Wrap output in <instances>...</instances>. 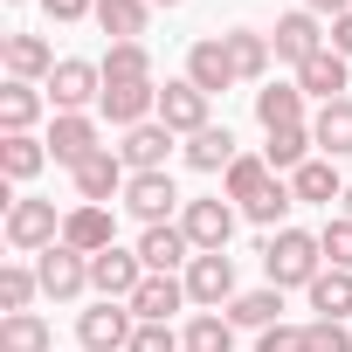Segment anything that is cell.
<instances>
[{
  "label": "cell",
  "instance_id": "obj_47",
  "mask_svg": "<svg viewBox=\"0 0 352 352\" xmlns=\"http://www.w3.org/2000/svg\"><path fill=\"white\" fill-rule=\"evenodd\" d=\"M345 214H352V187H345Z\"/></svg>",
  "mask_w": 352,
  "mask_h": 352
},
{
  "label": "cell",
  "instance_id": "obj_34",
  "mask_svg": "<svg viewBox=\"0 0 352 352\" xmlns=\"http://www.w3.org/2000/svg\"><path fill=\"white\" fill-rule=\"evenodd\" d=\"M228 318H235V331H270V324H283V290H242L228 304Z\"/></svg>",
  "mask_w": 352,
  "mask_h": 352
},
{
  "label": "cell",
  "instance_id": "obj_41",
  "mask_svg": "<svg viewBox=\"0 0 352 352\" xmlns=\"http://www.w3.org/2000/svg\"><path fill=\"white\" fill-rule=\"evenodd\" d=\"M131 352H187V338L173 331V324H138L131 331Z\"/></svg>",
  "mask_w": 352,
  "mask_h": 352
},
{
  "label": "cell",
  "instance_id": "obj_10",
  "mask_svg": "<svg viewBox=\"0 0 352 352\" xmlns=\"http://www.w3.org/2000/svg\"><path fill=\"white\" fill-rule=\"evenodd\" d=\"M35 276H42V297L69 304V297H83V290H90V256H76L69 242H56V249H42V256H35Z\"/></svg>",
  "mask_w": 352,
  "mask_h": 352
},
{
  "label": "cell",
  "instance_id": "obj_4",
  "mask_svg": "<svg viewBox=\"0 0 352 352\" xmlns=\"http://www.w3.org/2000/svg\"><path fill=\"white\" fill-rule=\"evenodd\" d=\"M180 228H187L194 256L228 249V235H235V208H228V194H201V201H187V208H180Z\"/></svg>",
  "mask_w": 352,
  "mask_h": 352
},
{
  "label": "cell",
  "instance_id": "obj_8",
  "mask_svg": "<svg viewBox=\"0 0 352 352\" xmlns=\"http://www.w3.org/2000/svg\"><path fill=\"white\" fill-rule=\"evenodd\" d=\"M208 90H194L187 76H173V83H159V124L173 131V138H194V131H208L214 118H208Z\"/></svg>",
  "mask_w": 352,
  "mask_h": 352
},
{
  "label": "cell",
  "instance_id": "obj_24",
  "mask_svg": "<svg viewBox=\"0 0 352 352\" xmlns=\"http://www.w3.org/2000/svg\"><path fill=\"white\" fill-rule=\"evenodd\" d=\"M42 166H49V138H35V131H21V138H0V180L28 187Z\"/></svg>",
  "mask_w": 352,
  "mask_h": 352
},
{
  "label": "cell",
  "instance_id": "obj_27",
  "mask_svg": "<svg viewBox=\"0 0 352 352\" xmlns=\"http://www.w3.org/2000/svg\"><path fill=\"white\" fill-rule=\"evenodd\" d=\"M111 42H145V21H152V0H97L90 14Z\"/></svg>",
  "mask_w": 352,
  "mask_h": 352
},
{
  "label": "cell",
  "instance_id": "obj_22",
  "mask_svg": "<svg viewBox=\"0 0 352 352\" xmlns=\"http://www.w3.org/2000/svg\"><path fill=\"white\" fill-rule=\"evenodd\" d=\"M166 152H173V131L152 118V124H131L124 131V145H118V159L131 166V173H166Z\"/></svg>",
  "mask_w": 352,
  "mask_h": 352
},
{
  "label": "cell",
  "instance_id": "obj_25",
  "mask_svg": "<svg viewBox=\"0 0 352 352\" xmlns=\"http://www.w3.org/2000/svg\"><path fill=\"white\" fill-rule=\"evenodd\" d=\"M180 152H187V166H194V173H228V166L242 159V152H235V131H228V124H208V131H194V138H187Z\"/></svg>",
  "mask_w": 352,
  "mask_h": 352
},
{
  "label": "cell",
  "instance_id": "obj_30",
  "mask_svg": "<svg viewBox=\"0 0 352 352\" xmlns=\"http://www.w3.org/2000/svg\"><path fill=\"white\" fill-rule=\"evenodd\" d=\"M0 352H56L49 318H35V311H8V318H0Z\"/></svg>",
  "mask_w": 352,
  "mask_h": 352
},
{
  "label": "cell",
  "instance_id": "obj_7",
  "mask_svg": "<svg viewBox=\"0 0 352 352\" xmlns=\"http://www.w3.org/2000/svg\"><path fill=\"white\" fill-rule=\"evenodd\" d=\"M145 276H152V270L138 263V249H104V256H90V290H97L104 304H131Z\"/></svg>",
  "mask_w": 352,
  "mask_h": 352
},
{
  "label": "cell",
  "instance_id": "obj_21",
  "mask_svg": "<svg viewBox=\"0 0 352 352\" xmlns=\"http://www.w3.org/2000/svg\"><path fill=\"white\" fill-rule=\"evenodd\" d=\"M131 311H138V324H173V311H187V276H145Z\"/></svg>",
  "mask_w": 352,
  "mask_h": 352
},
{
  "label": "cell",
  "instance_id": "obj_1",
  "mask_svg": "<svg viewBox=\"0 0 352 352\" xmlns=\"http://www.w3.org/2000/svg\"><path fill=\"white\" fill-rule=\"evenodd\" d=\"M263 270H270V290H311L324 276V249L311 228H276L263 242Z\"/></svg>",
  "mask_w": 352,
  "mask_h": 352
},
{
  "label": "cell",
  "instance_id": "obj_37",
  "mask_svg": "<svg viewBox=\"0 0 352 352\" xmlns=\"http://www.w3.org/2000/svg\"><path fill=\"white\" fill-rule=\"evenodd\" d=\"M42 297V276L28 270V263H8V270H0V318H8V311H28Z\"/></svg>",
  "mask_w": 352,
  "mask_h": 352
},
{
  "label": "cell",
  "instance_id": "obj_26",
  "mask_svg": "<svg viewBox=\"0 0 352 352\" xmlns=\"http://www.w3.org/2000/svg\"><path fill=\"white\" fill-rule=\"evenodd\" d=\"M270 187H276V173H270V159H256V152H242V159L221 173V194H228V201H242V208H256Z\"/></svg>",
  "mask_w": 352,
  "mask_h": 352
},
{
  "label": "cell",
  "instance_id": "obj_2",
  "mask_svg": "<svg viewBox=\"0 0 352 352\" xmlns=\"http://www.w3.org/2000/svg\"><path fill=\"white\" fill-rule=\"evenodd\" d=\"M56 242H63V214H56V201H35V194L8 201V249L42 256V249H56Z\"/></svg>",
  "mask_w": 352,
  "mask_h": 352
},
{
  "label": "cell",
  "instance_id": "obj_46",
  "mask_svg": "<svg viewBox=\"0 0 352 352\" xmlns=\"http://www.w3.org/2000/svg\"><path fill=\"white\" fill-rule=\"evenodd\" d=\"M152 8H180V0H152Z\"/></svg>",
  "mask_w": 352,
  "mask_h": 352
},
{
  "label": "cell",
  "instance_id": "obj_18",
  "mask_svg": "<svg viewBox=\"0 0 352 352\" xmlns=\"http://www.w3.org/2000/svg\"><path fill=\"white\" fill-rule=\"evenodd\" d=\"M0 63H8L14 83H49L56 76V49L42 35H8V42H0Z\"/></svg>",
  "mask_w": 352,
  "mask_h": 352
},
{
  "label": "cell",
  "instance_id": "obj_5",
  "mask_svg": "<svg viewBox=\"0 0 352 352\" xmlns=\"http://www.w3.org/2000/svg\"><path fill=\"white\" fill-rule=\"evenodd\" d=\"M235 297H242V290H235V256H228V249L187 263V304H201V311H228Z\"/></svg>",
  "mask_w": 352,
  "mask_h": 352
},
{
  "label": "cell",
  "instance_id": "obj_12",
  "mask_svg": "<svg viewBox=\"0 0 352 352\" xmlns=\"http://www.w3.org/2000/svg\"><path fill=\"white\" fill-rule=\"evenodd\" d=\"M90 152H104V138H97V118H90V111H56V124H49V159L76 173Z\"/></svg>",
  "mask_w": 352,
  "mask_h": 352
},
{
  "label": "cell",
  "instance_id": "obj_28",
  "mask_svg": "<svg viewBox=\"0 0 352 352\" xmlns=\"http://www.w3.org/2000/svg\"><path fill=\"white\" fill-rule=\"evenodd\" d=\"M256 124H263V131L304 124V90H297V83H263V90H256Z\"/></svg>",
  "mask_w": 352,
  "mask_h": 352
},
{
  "label": "cell",
  "instance_id": "obj_16",
  "mask_svg": "<svg viewBox=\"0 0 352 352\" xmlns=\"http://www.w3.org/2000/svg\"><path fill=\"white\" fill-rule=\"evenodd\" d=\"M124 208H131L145 228H166V221H173V208H180V187H173V173H131Z\"/></svg>",
  "mask_w": 352,
  "mask_h": 352
},
{
  "label": "cell",
  "instance_id": "obj_31",
  "mask_svg": "<svg viewBox=\"0 0 352 352\" xmlns=\"http://www.w3.org/2000/svg\"><path fill=\"white\" fill-rule=\"evenodd\" d=\"M221 42H228V56H235V76H242V83H263V76H270V56H276V49H270V35H256V28H228Z\"/></svg>",
  "mask_w": 352,
  "mask_h": 352
},
{
  "label": "cell",
  "instance_id": "obj_6",
  "mask_svg": "<svg viewBox=\"0 0 352 352\" xmlns=\"http://www.w3.org/2000/svg\"><path fill=\"white\" fill-rule=\"evenodd\" d=\"M131 331H138V311L131 304H90L83 318H76V338H83V352H131Z\"/></svg>",
  "mask_w": 352,
  "mask_h": 352
},
{
  "label": "cell",
  "instance_id": "obj_3",
  "mask_svg": "<svg viewBox=\"0 0 352 352\" xmlns=\"http://www.w3.org/2000/svg\"><path fill=\"white\" fill-rule=\"evenodd\" d=\"M270 49H276V63L304 69L318 49H331V28H324L311 8H290V14H276V28H270Z\"/></svg>",
  "mask_w": 352,
  "mask_h": 352
},
{
  "label": "cell",
  "instance_id": "obj_14",
  "mask_svg": "<svg viewBox=\"0 0 352 352\" xmlns=\"http://www.w3.org/2000/svg\"><path fill=\"white\" fill-rule=\"evenodd\" d=\"M187 83L194 90H208V97H221V90H235L242 76H235V56H228V42L221 35H201L194 49H187Z\"/></svg>",
  "mask_w": 352,
  "mask_h": 352
},
{
  "label": "cell",
  "instance_id": "obj_19",
  "mask_svg": "<svg viewBox=\"0 0 352 352\" xmlns=\"http://www.w3.org/2000/svg\"><path fill=\"white\" fill-rule=\"evenodd\" d=\"M345 83H352V63H345L338 49H318V56L297 69V90H304V97H318V104H338V97H345Z\"/></svg>",
  "mask_w": 352,
  "mask_h": 352
},
{
  "label": "cell",
  "instance_id": "obj_44",
  "mask_svg": "<svg viewBox=\"0 0 352 352\" xmlns=\"http://www.w3.org/2000/svg\"><path fill=\"white\" fill-rule=\"evenodd\" d=\"M331 49L352 63V14H338V21H331Z\"/></svg>",
  "mask_w": 352,
  "mask_h": 352
},
{
  "label": "cell",
  "instance_id": "obj_48",
  "mask_svg": "<svg viewBox=\"0 0 352 352\" xmlns=\"http://www.w3.org/2000/svg\"><path fill=\"white\" fill-rule=\"evenodd\" d=\"M8 8H21V0H8Z\"/></svg>",
  "mask_w": 352,
  "mask_h": 352
},
{
  "label": "cell",
  "instance_id": "obj_39",
  "mask_svg": "<svg viewBox=\"0 0 352 352\" xmlns=\"http://www.w3.org/2000/svg\"><path fill=\"white\" fill-rule=\"evenodd\" d=\"M290 208H297V194H290V180H276V187H270L256 208H242V214H249L256 228H283V214H290Z\"/></svg>",
  "mask_w": 352,
  "mask_h": 352
},
{
  "label": "cell",
  "instance_id": "obj_43",
  "mask_svg": "<svg viewBox=\"0 0 352 352\" xmlns=\"http://www.w3.org/2000/svg\"><path fill=\"white\" fill-rule=\"evenodd\" d=\"M42 14L49 21H83V14H97V0H42Z\"/></svg>",
  "mask_w": 352,
  "mask_h": 352
},
{
  "label": "cell",
  "instance_id": "obj_42",
  "mask_svg": "<svg viewBox=\"0 0 352 352\" xmlns=\"http://www.w3.org/2000/svg\"><path fill=\"white\" fill-rule=\"evenodd\" d=\"M256 352H304V324H270L256 338Z\"/></svg>",
  "mask_w": 352,
  "mask_h": 352
},
{
  "label": "cell",
  "instance_id": "obj_38",
  "mask_svg": "<svg viewBox=\"0 0 352 352\" xmlns=\"http://www.w3.org/2000/svg\"><path fill=\"white\" fill-rule=\"evenodd\" d=\"M318 249H324V270H352V214H331L318 228Z\"/></svg>",
  "mask_w": 352,
  "mask_h": 352
},
{
  "label": "cell",
  "instance_id": "obj_13",
  "mask_svg": "<svg viewBox=\"0 0 352 352\" xmlns=\"http://www.w3.org/2000/svg\"><path fill=\"white\" fill-rule=\"evenodd\" d=\"M63 242H69L76 256H104V249H118V214L97 208V201H76V208L63 214Z\"/></svg>",
  "mask_w": 352,
  "mask_h": 352
},
{
  "label": "cell",
  "instance_id": "obj_17",
  "mask_svg": "<svg viewBox=\"0 0 352 352\" xmlns=\"http://www.w3.org/2000/svg\"><path fill=\"white\" fill-rule=\"evenodd\" d=\"M138 263H145L152 276H173L180 263H194V242H187V228H180V221L145 228V235H138Z\"/></svg>",
  "mask_w": 352,
  "mask_h": 352
},
{
  "label": "cell",
  "instance_id": "obj_40",
  "mask_svg": "<svg viewBox=\"0 0 352 352\" xmlns=\"http://www.w3.org/2000/svg\"><path fill=\"white\" fill-rule=\"evenodd\" d=\"M304 352H352V324H338V318H311V324H304Z\"/></svg>",
  "mask_w": 352,
  "mask_h": 352
},
{
  "label": "cell",
  "instance_id": "obj_29",
  "mask_svg": "<svg viewBox=\"0 0 352 352\" xmlns=\"http://www.w3.org/2000/svg\"><path fill=\"white\" fill-rule=\"evenodd\" d=\"M311 138H318V152H324V159H345V152H352V97H338V104H318V118H311Z\"/></svg>",
  "mask_w": 352,
  "mask_h": 352
},
{
  "label": "cell",
  "instance_id": "obj_33",
  "mask_svg": "<svg viewBox=\"0 0 352 352\" xmlns=\"http://www.w3.org/2000/svg\"><path fill=\"white\" fill-rule=\"evenodd\" d=\"M97 69H104V83H152V49L145 42H111Z\"/></svg>",
  "mask_w": 352,
  "mask_h": 352
},
{
  "label": "cell",
  "instance_id": "obj_15",
  "mask_svg": "<svg viewBox=\"0 0 352 352\" xmlns=\"http://www.w3.org/2000/svg\"><path fill=\"white\" fill-rule=\"evenodd\" d=\"M97 118H111L118 131H131V124H152V118H159V83H104V97H97Z\"/></svg>",
  "mask_w": 352,
  "mask_h": 352
},
{
  "label": "cell",
  "instance_id": "obj_35",
  "mask_svg": "<svg viewBox=\"0 0 352 352\" xmlns=\"http://www.w3.org/2000/svg\"><path fill=\"white\" fill-rule=\"evenodd\" d=\"M180 338H187V352H235V318L228 311H194Z\"/></svg>",
  "mask_w": 352,
  "mask_h": 352
},
{
  "label": "cell",
  "instance_id": "obj_32",
  "mask_svg": "<svg viewBox=\"0 0 352 352\" xmlns=\"http://www.w3.org/2000/svg\"><path fill=\"white\" fill-rule=\"evenodd\" d=\"M311 152H318L311 124H283V131H270V145H263L270 173H297V166H311Z\"/></svg>",
  "mask_w": 352,
  "mask_h": 352
},
{
  "label": "cell",
  "instance_id": "obj_20",
  "mask_svg": "<svg viewBox=\"0 0 352 352\" xmlns=\"http://www.w3.org/2000/svg\"><path fill=\"white\" fill-rule=\"evenodd\" d=\"M42 104H49V90H35V83H0V138H21V131H35L42 124Z\"/></svg>",
  "mask_w": 352,
  "mask_h": 352
},
{
  "label": "cell",
  "instance_id": "obj_23",
  "mask_svg": "<svg viewBox=\"0 0 352 352\" xmlns=\"http://www.w3.org/2000/svg\"><path fill=\"white\" fill-rule=\"evenodd\" d=\"M345 187H352V180H338V166H331V159H311V166L290 173L297 208H331V201H345Z\"/></svg>",
  "mask_w": 352,
  "mask_h": 352
},
{
  "label": "cell",
  "instance_id": "obj_11",
  "mask_svg": "<svg viewBox=\"0 0 352 352\" xmlns=\"http://www.w3.org/2000/svg\"><path fill=\"white\" fill-rule=\"evenodd\" d=\"M97 97H104V69L83 63V56H63L56 76H49V104H56V111H90Z\"/></svg>",
  "mask_w": 352,
  "mask_h": 352
},
{
  "label": "cell",
  "instance_id": "obj_9",
  "mask_svg": "<svg viewBox=\"0 0 352 352\" xmlns=\"http://www.w3.org/2000/svg\"><path fill=\"white\" fill-rule=\"evenodd\" d=\"M76 201H97V208H111V201H124V187H131V166L118 159V145H104V152H90L76 173Z\"/></svg>",
  "mask_w": 352,
  "mask_h": 352
},
{
  "label": "cell",
  "instance_id": "obj_36",
  "mask_svg": "<svg viewBox=\"0 0 352 352\" xmlns=\"http://www.w3.org/2000/svg\"><path fill=\"white\" fill-rule=\"evenodd\" d=\"M304 297H311L318 318H338V324H345V318H352V270H324Z\"/></svg>",
  "mask_w": 352,
  "mask_h": 352
},
{
  "label": "cell",
  "instance_id": "obj_45",
  "mask_svg": "<svg viewBox=\"0 0 352 352\" xmlns=\"http://www.w3.org/2000/svg\"><path fill=\"white\" fill-rule=\"evenodd\" d=\"M304 8H311L318 21H338V14H352V0H304Z\"/></svg>",
  "mask_w": 352,
  "mask_h": 352
}]
</instances>
